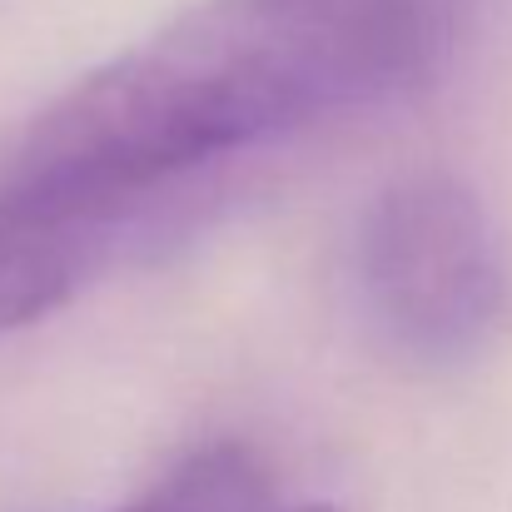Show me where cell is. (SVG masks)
Segmentation results:
<instances>
[{"instance_id": "3957f363", "label": "cell", "mask_w": 512, "mask_h": 512, "mask_svg": "<svg viewBox=\"0 0 512 512\" xmlns=\"http://www.w3.org/2000/svg\"><path fill=\"white\" fill-rule=\"evenodd\" d=\"M264 498H269V488H264L254 458L239 448H214V453L184 463L160 498L130 512H264Z\"/></svg>"}, {"instance_id": "6da1fadb", "label": "cell", "mask_w": 512, "mask_h": 512, "mask_svg": "<svg viewBox=\"0 0 512 512\" xmlns=\"http://www.w3.org/2000/svg\"><path fill=\"white\" fill-rule=\"evenodd\" d=\"M463 0H204L45 105L0 165V339L234 160L433 85Z\"/></svg>"}, {"instance_id": "277c9868", "label": "cell", "mask_w": 512, "mask_h": 512, "mask_svg": "<svg viewBox=\"0 0 512 512\" xmlns=\"http://www.w3.org/2000/svg\"><path fill=\"white\" fill-rule=\"evenodd\" d=\"M299 512H339V508H299Z\"/></svg>"}, {"instance_id": "7a4b0ae2", "label": "cell", "mask_w": 512, "mask_h": 512, "mask_svg": "<svg viewBox=\"0 0 512 512\" xmlns=\"http://www.w3.org/2000/svg\"><path fill=\"white\" fill-rule=\"evenodd\" d=\"M358 299L418 368H468L512 319V274L488 204L453 174L393 179L358 224Z\"/></svg>"}]
</instances>
